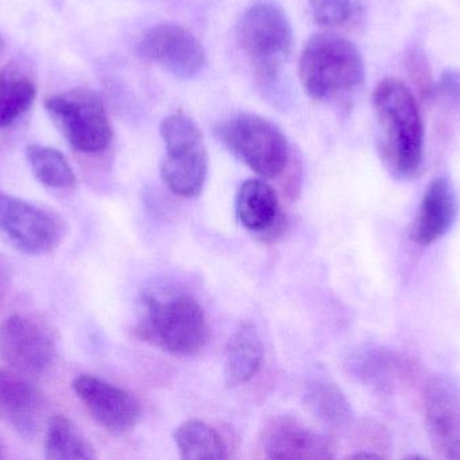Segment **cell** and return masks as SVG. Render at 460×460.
Returning a JSON list of instances; mask_svg holds the SVG:
<instances>
[{"mask_svg": "<svg viewBox=\"0 0 460 460\" xmlns=\"http://www.w3.org/2000/svg\"><path fill=\"white\" fill-rule=\"evenodd\" d=\"M426 420L432 445L440 455L460 459V391L447 383L429 385Z\"/></svg>", "mask_w": 460, "mask_h": 460, "instance_id": "15", "label": "cell"}, {"mask_svg": "<svg viewBox=\"0 0 460 460\" xmlns=\"http://www.w3.org/2000/svg\"><path fill=\"white\" fill-rule=\"evenodd\" d=\"M308 5L314 21L330 29L358 23L367 11V0H308Z\"/></svg>", "mask_w": 460, "mask_h": 460, "instance_id": "23", "label": "cell"}, {"mask_svg": "<svg viewBox=\"0 0 460 460\" xmlns=\"http://www.w3.org/2000/svg\"><path fill=\"white\" fill-rule=\"evenodd\" d=\"M407 72L421 99L434 97L435 84L432 81L431 69L427 57L418 49L407 54Z\"/></svg>", "mask_w": 460, "mask_h": 460, "instance_id": "24", "label": "cell"}, {"mask_svg": "<svg viewBox=\"0 0 460 460\" xmlns=\"http://www.w3.org/2000/svg\"><path fill=\"white\" fill-rule=\"evenodd\" d=\"M4 458V454H3V447L2 445H0V459Z\"/></svg>", "mask_w": 460, "mask_h": 460, "instance_id": "28", "label": "cell"}, {"mask_svg": "<svg viewBox=\"0 0 460 460\" xmlns=\"http://www.w3.org/2000/svg\"><path fill=\"white\" fill-rule=\"evenodd\" d=\"M224 145L249 169L264 178L286 170L289 148L286 135L272 122L253 113H238L217 127Z\"/></svg>", "mask_w": 460, "mask_h": 460, "instance_id": "6", "label": "cell"}, {"mask_svg": "<svg viewBox=\"0 0 460 460\" xmlns=\"http://www.w3.org/2000/svg\"><path fill=\"white\" fill-rule=\"evenodd\" d=\"M175 446L186 460H223L228 458V446L217 429L191 419L174 431Z\"/></svg>", "mask_w": 460, "mask_h": 460, "instance_id": "18", "label": "cell"}, {"mask_svg": "<svg viewBox=\"0 0 460 460\" xmlns=\"http://www.w3.org/2000/svg\"><path fill=\"white\" fill-rule=\"evenodd\" d=\"M235 213L248 231L268 242L286 232L287 218L280 210L278 194L265 181L251 178L243 183L235 197Z\"/></svg>", "mask_w": 460, "mask_h": 460, "instance_id": "14", "label": "cell"}, {"mask_svg": "<svg viewBox=\"0 0 460 460\" xmlns=\"http://www.w3.org/2000/svg\"><path fill=\"white\" fill-rule=\"evenodd\" d=\"M299 78L308 96L316 102H337L364 83V59L348 38L334 32H319L303 48Z\"/></svg>", "mask_w": 460, "mask_h": 460, "instance_id": "3", "label": "cell"}, {"mask_svg": "<svg viewBox=\"0 0 460 460\" xmlns=\"http://www.w3.org/2000/svg\"><path fill=\"white\" fill-rule=\"evenodd\" d=\"M56 358L48 331L31 319L10 316L0 324V361L26 377L45 374Z\"/></svg>", "mask_w": 460, "mask_h": 460, "instance_id": "9", "label": "cell"}, {"mask_svg": "<svg viewBox=\"0 0 460 460\" xmlns=\"http://www.w3.org/2000/svg\"><path fill=\"white\" fill-rule=\"evenodd\" d=\"M73 391L93 420L111 434H128L142 420V405L137 397L102 378L80 375L73 381Z\"/></svg>", "mask_w": 460, "mask_h": 460, "instance_id": "10", "label": "cell"}, {"mask_svg": "<svg viewBox=\"0 0 460 460\" xmlns=\"http://www.w3.org/2000/svg\"><path fill=\"white\" fill-rule=\"evenodd\" d=\"M135 334L164 353L188 358L201 353L209 340L204 308L186 292L147 291Z\"/></svg>", "mask_w": 460, "mask_h": 460, "instance_id": "2", "label": "cell"}, {"mask_svg": "<svg viewBox=\"0 0 460 460\" xmlns=\"http://www.w3.org/2000/svg\"><path fill=\"white\" fill-rule=\"evenodd\" d=\"M373 108L384 164L396 177H412L424 156V124L415 95L402 80L384 78L373 94Z\"/></svg>", "mask_w": 460, "mask_h": 460, "instance_id": "1", "label": "cell"}, {"mask_svg": "<svg viewBox=\"0 0 460 460\" xmlns=\"http://www.w3.org/2000/svg\"><path fill=\"white\" fill-rule=\"evenodd\" d=\"M3 50H4V41L0 37V56H2Z\"/></svg>", "mask_w": 460, "mask_h": 460, "instance_id": "27", "label": "cell"}, {"mask_svg": "<svg viewBox=\"0 0 460 460\" xmlns=\"http://www.w3.org/2000/svg\"><path fill=\"white\" fill-rule=\"evenodd\" d=\"M37 86L34 81L15 69L0 72V130L18 121L34 103Z\"/></svg>", "mask_w": 460, "mask_h": 460, "instance_id": "20", "label": "cell"}, {"mask_svg": "<svg viewBox=\"0 0 460 460\" xmlns=\"http://www.w3.org/2000/svg\"><path fill=\"white\" fill-rule=\"evenodd\" d=\"M264 347L253 323L243 321L230 337L226 347L224 378L228 388L249 383L261 369Z\"/></svg>", "mask_w": 460, "mask_h": 460, "instance_id": "17", "label": "cell"}, {"mask_svg": "<svg viewBox=\"0 0 460 460\" xmlns=\"http://www.w3.org/2000/svg\"><path fill=\"white\" fill-rule=\"evenodd\" d=\"M26 157L32 173L43 185L54 189L75 186V172L61 151L49 146L30 145Z\"/></svg>", "mask_w": 460, "mask_h": 460, "instance_id": "22", "label": "cell"}, {"mask_svg": "<svg viewBox=\"0 0 460 460\" xmlns=\"http://www.w3.org/2000/svg\"><path fill=\"white\" fill-rule=\"evenodd\" d=\"M0 234L18 250L31 256L48 253L59 242L53 216L18 197L0 194Z\"/></svg>", "mask_w": 460, "mask_h": 460, "instance_id": "11", "label": "cell"}, {"mask_svg": "<svg viewBox=\"0 0 460 460\" xmlns=\"http://www.w3.org/2000/svg\"><path fill=\"white\" fill-rule=\"evenodd\" d=\"M305 408L322 423L345 426L351 419L350 405L334 383L314 381L305 394Z\"/></svg>", "mask_w": 460, "mask_h": 460, "instance_id": "21", "label": "cell"}, {"mask_svg": "<svg viewBox=\"0 0 460 460\" xmlns=\"http://www.w3.org/2000/svg\"><path fill=\"white\" fill-rule=\"evenodd\" d=\"M45 107L75 150L102 153L112 142L113 131L107 110L94 92L84 88L61 92L48 97Z\"/></svg>", "mask_w": 460, "mask_h": 460, "instance_id": "7", "label": "cell"}, {"mask_svg": "<svg viewBox=\"0 0 460 460\" xmlns=\"http://www.w3.org/2000/svg\"><path fill=\"white\" fill-rule=\"evenodd\" d=\"M161 135L167 151L162 164V180L178 196H199L208 176V153L201 129L189 116L174 113L162 122Z\"/></svg>", "mask_w": 460, "mask_h": 460, "instance_id": "5", "label": "cell"}, {"mask_svg": "<svg viewBox=\"0 0 460 460\" xmlns=\"http://www.w3.org/2000/svg\"><path fill=\"white\" fill-rule=\"evenodd\" d=\"M259 448L267 459H330L335 451L332 437L292 416L270 420L262 428Z\"/></svg>", "mask_w": 460, "mask_h": 460, "instance_id": "12", "label": "cell"}, {"mask_svg": "<svg viewBox=\"0 0 460 460\" xmlns=\"http://www.w3.org/2000/svg\"><path fill=\"white\" fill-rule=\"evenodd\" d=\"M350 459H383L384 456L381 454L369 453V451H359V453L353 454V455H348Z\"/></svg>", "mask_w": 460, "mask_h": 460, "instance_id": "26", "label": "cell"}, {"mask_svg": "<svg viewBox=\"0 0 460 460\" xmlns=\"http://www.w3.org/2000/svg\"><path fill=\"white\" fill-rule=\"evenodd\" d=\"M238 42L262 81L278 78L294 43L292 27L284 11L272 3H254L238 23Z\"/></svg>", "mask_w": 460, "mask_h": 460, "instance_id": "4", "label": "cell"}, {"mask_svg": "<svg viewBox=\"0 0 460 460\" xmlns=\"http://www.w3.org/2000/svg\"><path fill=\"white\" fill-rule=\"evenodd\" d=\"M43 415L42 394L26 375L0 369V421L19 437L32 439Z\"/></svg>", "mask_w": 460, "mask_h": 460, "instance_id": "13", "label": "cell"}, {"mask_svg": "<svg viewBox=\"0 0 460 460\" xmlns=\"http://www.w3.org/2000/svg\"><path fill=\"white\" fill-rule=\"evenodd\" d=\"M434 96L439 97L445 104L451 108H460V75L448 70L440 77L439 84L435 86Z\"/></svg>", "mask_w": 460, "mask_h": 460, "instance_id": "25", "label": "cell"}, {"mask_svg": "<svg viewBox=\"0 0 460 460\" xmlns=\"http://www.w3.org/2000/svg\"><path fill=\"white\" fill-rule=\"evenodd\" d=\"M143 61L158 65L180 78H193L207 65L199 38L178 23H159L148 29L137 43Z\"/></svg>", "mask_w": 460, "mask_h": 460, "instance_id": "8", "label": "cell"}, {"mask_svg": "<svg viewBox=\"0 0 460 460\" xmlns=\"http://www.w3.org/2000/svg\"><path fill=\"white\" fill-rule=\"evenodd\" d=\"M45 458L50 460H92L96 453L91 443L65 416H54L48 424Z\"/></svg>", "mask_w": 460, "mask_h": 460, "instance_id": "19", "label": "cell"}, {"mask_svg": "<svg viewBox=\"0 0 460 460\" xmlns=\"http://www.w3.org/2000/svg\"><path fill=\"white\" fill-rule=\"evenodd\" d=\"M458 202L450 184L438 178L427 189L412 227V239L429 246L447 234L456 221Z\"/></svg>", "mask_w": 460, "mask_h": 460, "instance_id": "16", "label": "cell"}]
</instances>
